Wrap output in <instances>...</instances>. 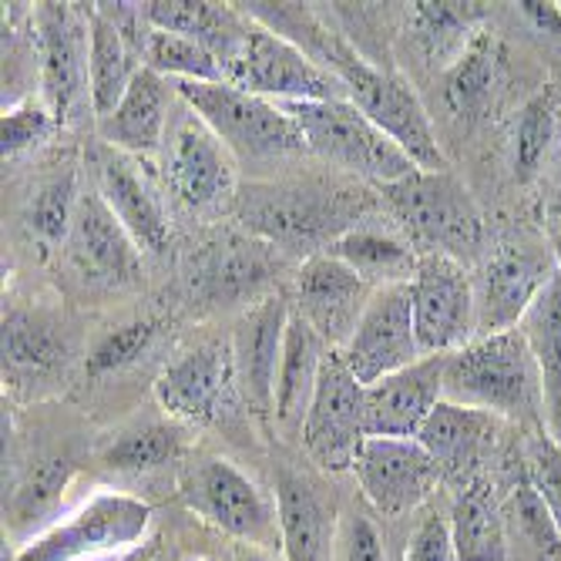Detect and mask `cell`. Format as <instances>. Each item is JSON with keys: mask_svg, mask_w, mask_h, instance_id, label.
Masks as SVG:
<instances>
[{"mask_svg": "<svg viewBox=\"0 0 561 561\" xmlns=\"http://www.w3.org/2000/svg\"><path fill=\"white\" fill-rule=\"evenodd\" d=\"M561 138V88H538L515 118L512 135V165L518 182H531L548 165L551 151Z\"/></svg>", "mask_w": 561, "mask_h": 561, "instance_id": "38", "label": "cell"}, {"mask_svg": "<svg viewBox=\"0 0 561 561\" xmlns=\"http://www.w3.org/2000/svg\"><path fill=\"white\" fill-rule=\"evenodd\" d=\"M323 68L343 81L350 105L360 108L380 131H387L414 159L417 169L424 172L447 169V159L437 145L434 125L421 105V98L400 75L370 65L346 37L340 47H333V55L327 58Z\"/></svg>", "mask_w": 561, "mask_h": 561, "instance_id": "5", "label": "cell"}, {"mask_svg": "<svg viewBox=\"0 0 561 561\" xmlns=\"http://www.w3.org/2000/svg\"><path fill=\"white\" fill-rule=\"evenodd\" d=\"M229 561H276L270 548H256V545H232V558Z\"/></svg>", "mask_w": 561, "mask_h": 561, "instance_id": "49", "label": "cell"}, {"mask_svg": "<svg viewBox=\"0 0 561 561\" xmlns=\"http://www.w3.org/2000/svg\"><path fill=\"white\" fill-rule=\"evenodd\" d=\"M276 512L283 561H336L340 522L333 504L293 465L276 468Z\"/></svg>", "mask_w": 561, "mask_h": 561, "instance_id": "22", "label": "cell"}, {"mask_svg": "<svg viewBox=\"0 0 561 561\" xmlns=\"http://www.w3.org/2000/svg\"><path fill=\"white\" fill-rule=\"evenodd\" d=\"M68 260L81 279L94 286H135L141 279V249L128 229L115 219L98 188L81 192L75 229L68 236Z\"/></svg>", "mask_w": 561, "mask_h": 561, "instance_id": "20", "label": "cell"}, {"mask_svg": "<svg viewBox=\"0 0 561 561\" xmlns=\"http://www.w3.org/2000/svg\"><path fill=\"white\" fill-rule=\"evenodd\" d=\"M444 400L478 407L497 421L545 431L541 377L528 336L522 330L491 333L447 353Z\"/></svg>", "mask_w": 561, "mask_h": 561, "instance_id": "1", "label": "cell"}, {"mask_svg": "<svg viewBox=\"0 0 561 561\" xmlns=\"http://www.w3.org/2000/svg\"><path fill=\"white\" fill-rule=\"evenodd\" d=\"M535 353L541 400H545V434L561 447V273L551 276L545 293L531 302L518 327Z\"/></svg>", "mask_w": 561, "mask_h": 561, "instance_id": "32", "label": "cell"}, {"mask_svg": "<svg viewBox=\"0 0 561 561\" xmlns=\"http://www.w3.org/2000/svg\"><path fill=\"white\" fill-rule=\"evenodd\" d=\"M239 390L232 340H202L179 353L156 383V400L162 411L192 427H216L232 411Z\"/></svg>", "mask_w": 561, "mask_h": 561, "instance_id": "11", "label": "cell"}, {"mask_svg": "<svg viewBox=\"0 0 561 561\" xmlns=\"http://www.w3.org/2000/svg\"><path fill=\"white\" fill-rule=\"evenodd\" d=\"M141 65L169 81H226L222 61L206 44L159 27H148Z\"/></svg>", "mask_w": 561, "mask_h": 561, "instance_id": "40", "label": "cell"}, {"mask_svg": "<svg viewBox=\"0 0 561 561\" xmlns=\"http://www.w3.org/2000/svg\"><path fill=\"white\" fill-rule=\"evenodd\" d=\"M340 356L364 387H374L377 380L421 360L424 353L414 330L411 283L380 286L374 293L360 327H356L350 343L340 350Z\"/></svg>", "mask_w": 561, "mask_h": 561, "instance_id": "18", "label": "cell"}, {"mask_svg": "<svg viewBox=\"0 0 561 561\" xmlns=\"http://www.w3.org/2000/svg\"><path fill=\"white\" fill-rule=\"evenodd\" d=\"M279 108L302 128L310 151L350 175L387 185L417 172L414 159L350 101H283Z\"/></svg>", "mask_w": 561, "mask_h": 561, "instance_id": "6", "label": "cell"}, {"mask_svg": "<svg viewBox=\"0 0 561 561\" xmlns=\"http://www.w3.org/2000/svg\"><path fill=\"white\" fill-rule=\"evenodd\" d=\"M522 14L548 37L561 41V4H541V0H522Z\"/></svg>", "mask_w": 561, "mask_h": 561, "instance_id": "48", "label": "cell"}, {"mask_svg": "<svg viewBox=\"0 0 561 561\" xmlns=\"http://www.w3.org/2000/svg\"><path fill=\"white\" fill-rule=\"evenodd\" d=\"M353 474L370 507L383 518L417 512L444 481V471L417 437H367L356 450Z\"/></svg>", "mask_w": 561, "mask_h": 561, "instance_id": "16", "label": "cell"}, {"mask_svg": "<svg viewBox=\"0 0 561 561\" xmlns=\"http://www.w3.org/2000/svg\"><path fill=\"white\" fill-rule=\"evenodd\" d=\"M175 94L206 122L236 159H283L310 151L302 128L270 98L229 81H172Z\"/></svg>", "mask_w": 561, "mask_h": 561, "instance_id": "7", "label": "cell"}, {"mask_svg": "<svg viewBox=\"0 0 561 561\" xmlns=\"http://www.w3.org/2000/svg\"><path fill=\"white\" fill-rule=\"evenodd\" d=\"M159 336V323L156 320H131L122 327H112L108 333H101L91 350H88V374L91 377H108L118 374L131 364H138L148 353V346Z\"/></svg>", "mask_w": 561, "mask_h": 561, "instance_id": "41", "label": "cell"}, {"mask_svg": "<svg viewBox=\"0 0 561 561\" xmlns=\"http://www.w3.org/2000/svg\"><path fill=\"white\" fill-rule=\"evenodd\" d=\"M323 252L343 260L374 289L411 283L417 276V266H421V252L414 249V242H403V239H397L383 229H374V226H356V229L343 232Z\"/></svg>", "mask_w": 561, "mask_h": 561, "instance_id": "35", "label": "cell"}, {"mask_svg": "<svg viewBox=\"0 0 561 561\" xmlns=\"http://www.w3.org/2000/svg\"><path fill=\"white\" fill-rule=\"evenodd\" d=\"M98 192L108 202L115 219L128 229L141 252H165L172 242L169 216L159 195L151 192L138 165L118 148H105L98 156Z\"/></svg>", "mask_w": 561, "mask_h": 561, "instance_id": "24", "label": "cell"}, {"mask_svg": "<svg viewBox=\"0 0 561 561\" xmlns=\"http://www.w3.org/2000/svg\"><path fill=\"white\" fill-rule=\"evenodd\" d=\"M548 245L554 249L558 273H561V219H551V222H548Z\"/></svg>", "mask_w": 561, "mask_h": 561, "instance_id": "50", "label": "cell"}, {"mask_svg": "<svg viewBox=\"0 0 561 561\" xmlns=\"http://www.w3.org/2000/svg\"><path fill=\"white\" fill-rule=\"evenodd\" d=\"M374 286L330 252H313L296 273V306L330 350H343L364 320Z\"/></svg>", "mask_w": 561, "mask_h": 561, "instance_id": "19", "label": "cell"}, {"mask_svg": "<svg viewBox=\"0 0 561 561\" xmlns=\"http://www.w3.org/2000/svg\"><path fill=\"white\" fill-rule=\"evenodd\" d=\"M179 497L202 525L216 528L236 545L279 548L276 494L263 491L229 457L202 454L182 465Z\"/></svg>", "mask_w": 561, "mask_h": 561, "instance_id": "4", "label": "cell"}, {"mask_svg": "<svg viewBox=\"0 0 561 561\" xmlns=\"http://www.w3.org/2000/svg\"><path fill=\"white\" fill-rule=\"evenodd\" d=\"M289 320H293L289 299L283 293H270L260 302L249 306L232 333L239 390H242V400L260 417H273L276 377H279V364H283Z\"/></svg>", "mask_w": 561, "mask_h": 561, "instance_id": "21", "label": "cell"}, {"mask_svg": "<svg viewBox=\"0 0 561 561\" xmlns=\"http://www.w3.org/2000/svg\"><path fill=\"white\" fill-rule=\"evenodd\" d=\"M554 219H561V198H558V206H554Z\"/></svg>", "mask_w": 561, "mask_h": 561, "instance_id": "51", "label": "cell"}, {"mask_svg": "<svg viewBox=\"0 0 561 561\" xmlns=\"http://www.w3.org/2000/svg\"><path fill=\"white\" fill-rule=\"evenodd\" d=\"M58 128L55 115L44 105V101H34V98H24V101H14V105L4 108V128H0V151H4V162L8 159H18L24 156L27 148L41 145L50 131Z\"/></svg>", "mask_w": 561, "mask_h": 561, "instance_id": "43", "label": "cell"}, {"mask_svg": "<svg viewBox=\"0 0 561 561\" xmlns=\"http://www.w3.org/2000/svg\"><path fill=\"white\" fill-rule=\"evenodd\" d=\"M450 535L457 561H507V531L491 478H471L454 497Z\"/></svg>", "mask_w": 561, "mask_h": 561, "instance_id": "33", "label": "cell"}, {"mask_svg": "<svg viewBox=\"0 0 561 561\" xmlns=\"http://www.w3.org/2000/svg\"><path fill=\"white\" fill-rule=\"evenodd\" d=\"M34 50L41 61V101L58 125H65L81 94L91 98V31L88 8L81 4H37Z\"/></svg>", "mask_w": 561, "mask_h": 561, "instance_id": "15", "label": "cell"}, {"mask_svg": "<svg viewBox=\"0 0 561 561\" xmlns=\"http://www.w3.org/2000/svg\"><path fill=\"white\" fill-rule=\"evenodd\" d=\"M390 213L407 226L414 242L427 245V252H440L457 263H471L484 252V216L471 188L444 172H424L377 185Z\"/></svg>", "mask_w": 561, "mask_h": 561, "instance_id": "3", "label": "cell"}, {"mask_svg": "<svg viewBox=\"0 0 561 561\" xmlns=\"http://www.w3.org/2000/svg\"><path fill=\"white\" fill-rule=\"evenodd\" d=\"M172 98L175 84L151 68H141L125 98L118 101V108L98 122L101 138L108 141V148H118L125 156H151L165 145L169 122H172Z\"/></svg>", "mask_w": 561, "mask_h": 561, "instance_id": "26", "label": "cell"}, {"mask_svg": "<svg viewBox=\"0 0 561 561\" xmlns=\"http://www.w3.org/2000/svg\"><path fill=\"white\" fill-rule=\"evenodd\" d=\"M367 209L370 198L364 188L317 179L249 185L239 198L245 232L276 249H317L320 242L327 249L343 232L364 226Z\"/></svg>", "mask_w": 561, "mask_h": 561, "instance_id": "2", "label": "cell"}, {"mask_svg": "<svg viewBox=\"0 0 561 561\" xmlns=\"http://www.w3.org/2000/svg\"><path fill=\"white\" fill-rule=\"evenodd\" d=\"M306 457L330 474L353 471L356 450L370 437L367 434V387L353 377L346 360L330 350L310 411L302 421Z\"/></svg>", "mask_w": 561, "mask_h": 561, "instance_id": "12", "label": "cell"}, {"mask_svg": "<svg viewBox=\"0 0 561 561\" xmlns=\"http://www.w3.org/2000/svg\"><path fill=\"white\" fill-rule=\"evenodd\" d=\"M122 561H182V548H179L175 535H169V531H151L141 545H135L131 551H125Z\"/></svg>", "mask_w": 561, "mask_h": 561, "instance_id": "47", "label": "cell"}, {"mask_svg": "<svg viewBox=\"0 0 561 561\" xmlns=\"http://www.w3.org/2000/svg\"><path fill=\"white\" fill-rule=\"evenodd\" d=\"M141 8L151 27L206 44L222 65L239 47L249 27V14L239 4H213V0H151V4H141Z\"/></svg>", "mask_w": 561, "mask_h": 561, "instance_id": "31", "label": "cell"}, {"mask_svg": "<svg viewBox=\"0 0 561 561\" xmlns=\"http://www.w3.org/2000/svg\"><path fill=\"white\" fill-rule=\"evenodd\" d=\"M336 561H387L383 538H380L374 518H367V512H360V507L346 512L340 522Z\"/></svg>", "mask_w": 561, "mask_h": 561, "instance_id": "45", "label": "cell"}, {"mask_svg": "<svg viewBox=\"0 0 561 561\" xmlns=\"http://www.w3.org/2000/svg\"><path fill=\"white\" fill-rule=\"evenodd\" d=\"M88 31H91V108L101 118H108L118 101L125 98L131 78L145 68L141 47L105 14L98 4L88 8Z\"/></svg>", "mask_w": 561, "mask_h": 561, "instance_id": "30", "label": "cell"}, {"mask_svg": "<svg viewBox=\"0 0 561 561\" xmlns=\"http://www.w3.org/2000/svg\"><path fill=\"white\" fill-rule=\"evenodd\" d=\"M151 507L122 491L91 494L68 522L34 535L14 551V561H81L98 554L131 551L151 531Z\"/></svg>", "mask_w": 561, "mask_h": 561, "instance_id": "8", "label": "cell"}, {"mask_svg": "<svg viewBox=\"0 0 561 561\" xmlns=\"http://www.w3.org/2000/svg\"><path fill=\"white\" fill-rule=\"evenodd\" d=\"M276 270V245L252 232H219L192 252L185 270L188 299L198 313L260 302L270 296Z\"/></svg>", "mask_w": 561, "mask_h": 561, "instance_id": "10", "label": "cell"}, {"mask_svg": "<svg viewBox=\"0 0 561 561\" xmlns=\"http://www.w3.org/2000/svg\"><path fill=\"white\" fill-rule=\"evenodd\" d=\"M512 507H515V518L522 535L528 538V545L545 558V561H558L561 558V531L548 512L545 497L535 491L525 461H518L515 468V481H512Z\"/></svg>", "mask_w": 561, "mask_h": 561, "instance_id": "42", "label": "cell"}, {"mask_svg": "<svg viewBox=\"0 0 561 561\" xmlns=\"http://www.w3.org/2000/svg\"><path fill=\"white\" fill-rule=\"evenodd\" d=\"M414 330L424 356H447L478 340L474 276L465 263L440 252H421L417 276L411 279Z\"/></svg>", "mask_w": 561, "mask_h": 561, "instance_id": "14", "label": "cell"}, {"mask_svg": "<svg viewBox=\"0 0 561 561\" xmlns=\"http://www.w3.org/2000/svg\"><path fill=\"white\" fill-rule=\"evenodd\" d=\"M522 461H525V471H528L535 491L545 497L548 512L561 531V447L545 431H531Z\"/></svg>", "mask_w": 561, "mask_h": 561, "instance_id": "44", "label": "cell"}, {"mask_svg": "<svg viewBox=\"0 0 561 561\" xmlns=\"http://www.w3.org/2000/svg\"><path fill=\"white\" fill-rule=\"evenodd\" d=\"M554 273L558 260L551 245H501L491 252L474 273L478 336L518 330Z\"/></svg>", "mask_w": 561, "mask_h": 561, "instance_id": "17", "label": "cell"}, {"mask_svg": "<svg viewBox=\"0 0 561 561\" xmlns=\"http://www.w3.org/2000/svg\"><path fill=\"white\" fill-rule=\"evenodd\" d=\"M188 450V431L179 421H145L135 424L108 440L101 450V465L115 474H151L175 461H182Z\"/></svg>", "mask_w": 561, "mask_h": 561, "instance_id": "37", "label": "cell"}, {"mask_svg": "<svg viewBox=\"0 0 561 561\" xmlns=\"http://www.w3.org/2000/svg\"><path fill=\"white\" fill-rule=\"evenodd\" d=\"M444 364L447 356H421L417 364L367 387V434L417 437L444 400Z\"/></svg>", "mask_w": 561, "mask_h": 561, "instance_id": "23", "label": "cell"}, {"mask_svg": "<svg viewBox=\"0 0 561 561\" xmlns=\"http://www.w3.org/2000/svg\"><path fill=\"white\" fill-rule=\"evenodd\" d=\"M198 561H219V558H213V554H206V558H198Z\"/></svg>", "mask_w": 561, "mask_h": 561, "instance_id": "52", "label": "cell"}, {"mask_svg": "<svg viewBox=\"0 0 561 561\" xmlns=\"http://www.w3.org/2000/svg\"><path fill=\"white\" fill-rule=\"evenodd\" d=\"M162 169L169 188L195 213H213L236 195L239 172L232 148L185 101L182 115L169 122V135L162 145Z\"/></svg>", "mask_w": 561, "mask_h": 561, "instance_id": "13", "label": "cell"}, {"mask_svg": "<svg viewBox=\"0 0 561 561\" xmlns=\"http://www.w3.org/2000/svg\"><path fill=\"white\" fill-rule=\"evenodd\" d=\"M78 465L68 454H50L34 461L11 488H4V522L11 531L27 535L47 525L65 504V494L75 481Z\"/></svg>", "mask_w": 561, "mask_h": 561, "instance_id": "34", "label": "cell"}, {"mask_svg": "<svg viewBox=\"0 0 561 561\" xmlns=\"http://www.w3.org/2000/svg\"><path fill=\"white\" fill-rule=\"evenodd\" d=\"M78 202H81V188H78V165L65 162L58 172H50L37 188L27 206V229L41 245H58L68 242L71 229H75V216H78Z\"/></svg>", "mask_w": 561, "mask_h": 561, "instance_id": "39", "label": "cell"}, {"mask_svg": "<svg viewBox=\"0 0 561 561\" xmlns=\"http://www.w3.org/2000/svg\"><path fill=\"white\" fill-rule=\"evenodd\" d=\"M403 561H457V548H454V535H450V518L440 515H427L411 541H407Z\"/></svg>", "mask_w": 561, "mask_h": 561, "instance_id": "46", "label": "cell"}, {"mask_svg": "<svg viewBox=\"0 0 561 561\" xmlns=\"http://www.w3.org/2000/svg\"><path fill=\"white\" fill-rule=\"evenodd\" d=\"M68 367V343L44 313L4 306V383H44Z\"/></svg>", "mask_w": 561, "mask_h": 561, "instance_id": "28", "label": "cell"}, {"mask_svg": "<svg viewBox=\"0 0 561 561\" xmlns=\"http://www.w3.org/2000/svg\"><path fill=\"white\" fill-rule=\"evenodd\" d=\"M501 421L478 407H465L454 400H440L434 414L424 421L417 440L427 447V454L437 461L444 478H478V468L491 454L497 440Z\"/></svg>", "mask_w": 561, "mask_h": 561, "instance_id": "25", "label": "cell"}, {"mask_svg": "<svg viewBox=\"0 0 561 561\" xmlns=\"http://www.w3.org/2000/svg\"><path fill=\"white\" fill-rule=\"evenodd\" d=\"M226 81L270 101H346L336 75L310 61L299 47L249 18L245 37L222 65Z\"/></svg>", "mask_w": 561, "mask_h": 561, "instance_id": "9", "label": "cell"}, {"mask_svg": "<svg viewBox=\"0 0 561 561\" xmlns=\"http://www.w3.org/2000/svg\"><path fill=\"white\" fill-rule=\"evenodd\" d=\"M504 78H507L504 44L491 31L474 34V41L461 50V58L447 65V75H444L447 108L465 122L484 118L494 108V101L504 88Z\"/></svg>", "mask_w": 561, "mask_h": 561, "instance_id": "29", "label": "cell"}, {"mask_svg": "<svg viewBox=\"0 0 561 561\" xmlns=\"http://www.w3.org/2000/svg\"><path fill=\"white\" fill-rule=\"evenodd\" d=\"M488 21V8L474 0H417L411 4V31L414 41L431 61H457L461 50L481 34Z\"/></svg>", "mask_w": 561, "mask_h": 561, "instance_id": "36", "label": "cell"}, {"mask_svg": "<svg viewBox=\"0 0 561 561\" xmlns=\"http://www.w3.org/2000/svg\"><path fill=\"white\" fill-rule=\"evenodd\" d=\"M330 356L327 340L306 323V317L296 310L286 330V346H283V364L276 377V407H273V421L286 434H299L306 411H310L323 364Z\"/></svg>", "mask_w": 561, "mask_h": 561, "instance_id": "27", "label": "cell"}]
</instances>
